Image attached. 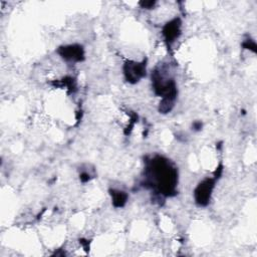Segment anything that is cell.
<instances>
[{
    "mask_svg": "<svg viewBox=\"0 0 257 257\" xmlns=\"http://www.w3.org/2000/svg\"><path fill=\"white\" fill-rule=\"evenodd\" d=\"M181 33V20L175 18L169 21L163 28V35L168 43H173Z\"/></svg>",
    "mask_w": 257,
    "mask_h": 257,
    "instance_id": "5",
    "label": "cell"
},
{
    "mask_svg": "<svg viewBox=\"0 0 257 257\" xmlns=\"http://www.w3.org/2000/svg\"><path fill=\"white\" fill-rule=\"evenodd\" d=\"M147 62L143 60L141 62L128 60L123 64V75L127 82L138 83L143 77L146 76Z\"/></svg>",
    "mask_w": 257,
    "mask_h": 257,
    "instance_id": "2",
    "label": "cell"
},
{
    "mask_svg": "<svg viewBox=\"0 0 257 257\" xmlns=\"http://www.w3.org/2000/svg\"><path fill=\"white\" fill-rule=\"evenodd\" d=\"M57 53L66 61L79 62L84 59V49L79 44H69L60 46Z\"/></svg>",
    "mask_w": 257,
    "mask_h": 257,
    "instance_id": "4",
    "label": "cell"
},
{
    "mask_svg": "<svg viewBox=\"0 0 257 257\" xmlns=\"http://www.w3.org/2000/svg\"><path fill=\"white\" fill-rule=\"evenodd\" d=\"M215 180L216 178H207L204 181H202L195 189L194 198L199 206L204 207L209 204L215 186Z\"/></svg>",
    "mask_w": 257,
    "mask_h": 257,
    "instance_id": "3",
    "label": "cell"
},
{
    "mask_svg": "<svg viewBox=\"0 0 257 257\" xmlns=\"http://www.w3.org/2000/svg\"><path fill=\"white\" fill-rule=\"evenodd\" d=\"M149 175L155 182V187L159 193L164 196H173L176 194L178 183L177 170L163 157H156L149 166Z\"/></svg>",
    "mask_w": 257,
    "mask_h": 257,
    "instance_id": "1",
    "label": "cell"
},
{
    "mask_svg": "<svg viewBox=\"0 0 257 257\" xmlns=\"http://www.w3.org/2000/svg\"><path fill=\"white\" fill-rule=\"evenodd\" d=\"M111 203L115 208H121L125 205L127 201V194L119 190H110Z\"/></svg>",
    "mask_w": 257,
    "mask_h": 257,
    "instance_id": "6",
    "label": "cell"
},
{
    "mask_svg": "<svg viewBox=\"0 0 257 257\" xmlns=\"http://www.w3.org/2000/svg\"><path fill=\"white\" fill-rule=\"evenodd\" d=\"M242 45H243L244 48L250 49V50H252L253 52H256V44H255V42H254L253 40L247 39V40H245V41L242 43Z\"/></svg>",
    "mask_w": 257,
    "mask_h": 257,
    "instance_id": "7",
    "label": "cell"
},
{
    "mask_svg": "<svg viewBox=\"0 0 257 257\" xmlns=\"http://www.w3.org/2000/svg\"><path fill=\"white\" fill-rule=\"evenodd\" d=\"M142 5L143 8H146V9H151L155 6L156 2L155 1H146V2H141L140 3Z\"/></svg>",
    "mask_w": 257,
    "mask_h": 257,
    "instance_id": "8",
    "label": "cell"
}]
</instances>
